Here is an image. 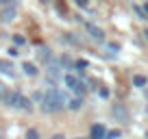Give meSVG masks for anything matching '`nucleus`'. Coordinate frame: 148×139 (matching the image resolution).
<instances>
[{"label": "nucleus", "mask_w": 148, "mask_h": 139, "mask_svg": "<svg viewBox=\"0 0 148 139\" xmlns=\"http://www.w3.org/2000/svg\"><path fill=\"white\" fill-rule=\"evenodd\" d=\"M65 104H68V100H65V96L59 89H48V91L44 93L42 107H44L46 113H59L61 109H65Z\"/></svg>", "instance_id": "f257e3e1"}, {"label": "nucleus", "mask_w": 148, "mask_h": 139, "mask_svg": "<svg viewBox=\"0 0 148 139\" xmlns=\"http://www.w3.org/2000/svg\"><path fill=\"white\" fill-rule=\"evenodd\" d=\"M15 18H18V7L13 2L2 7V11H0V24H11Z\"/></svg>", "instance_id": "f03ea898"}, {"label": "nucleus", "mask_w": 148, "mask_h": 139, "mask_svg": "<svg viewBox=\"0 0 148 139\" xmlns=\"http://www.w3.org/2000/svg\"><path fill=\"white\" fill-rule=\"evenodd\" d=\"M65 85H68V89H70L72 93H76V96H83V93H85V85L81 83L76 76H72V74L65 76Z\"/></svg>", "instance_id": "7ed1b4c3"}, {"label": "nucleus", "mask_w": 148, "mask_h": 139, "mask_svg": "<svg viewBox=\"0 0 148 139\" xmlns=\"http://www.w3.org/2000/svg\"><path fill=\"white\" fill-rule=\"evenodd\" d=\"M111 113H113V117H116L118 122H124V124L131 120V115H129V111H126V107H124V104H113Z\"/></svg>", "instance_id": "20e7f679"}, {"label": "nucleus", "mask_w": 148, "mask_h": 139, "mask_svg": "<svg viewBox=\"0 0 148 139\" xmlns=\"http://www.w3.org/2000/svg\"><path fill=\"white\" fill-rule=\"evenodd\" d=\"M13 109H22V111L31 113V111H33V104H31V100H28V98H24L22 93H18V96H15V102H13Z\"/></svg>", "instance_id": "39448f33"}, {"label": "nucleus", "mask_w": 148, "mask_h": 139, "mask_svg": "<svg viewBox=\"0 0 148 139\" xmlns=\"http://www.w3.org/2000/svg\"><path fill=\"white\" fill-rule=\"evenodd\" d=\"M85 28H87V33H89V37H92L94 42H102V39H105V33H102V28H98L96 24L87 22V24H85Z\"/></svg>", "instance_id": "423d86ee"}, {"label": "nucleus", "mask_w": 148, "mask_h": 139, "mask_svg": "<svg viewBox=\"0 0 148 139\" xmlns=\"http://www.w3.org/2000/svg\"><path fill=\"white\" fill-rule=\"evenodd\" d=\"M13 63L11 61H0V74H5V76H9V78H13L15 76V72H13Z\"/></svg>", "instance_id": "0eeeda50"}, {"label": "nucleus", "mask_w": 148, "mask_h": 139, "mask_svg": "<svg viewBox=\"0 0 148 139\" xmlns=\"http://www.w3.org/2000/svg\"><path fill=\"white\" fill-rule=\"evenodd\" d=\"M35 55H37V59H39V61H44V63H48V61H50V50H48L46 46H39Z\"/></svg>", "instance_id": "6e6552de"}, {"label": "nucleus", "mask_w": 148, "mask_h": 139, "mask_svg": "<svg viewBox=\"0 0 148 139\" xmlns=\"http://www.w3.org/2000/svg\"><path fill=\"white\" fill-rule=\"evenodd\" d=\"M68 109H72V111H79L81 107H83V96H76L72 98V100H68V104H65Z\"/></svg>", "instance_id": "1a4fd4ad"}, {"label": "nucleus", "mask_w": 148, "mask_h": 139, "mask_svg": "<svg viewBox=\"0 0 148 139\" xmlns=\"http://www.w3.org/2000/svg\"><path fill=\"white\" fill-rule=\"evenodd\" d=\"M105 135H107L105 126H100V124L92 126V139H105Z\"/></svg>", "instance_id": "9d476101"}, {"label": "nucleus", "mask_w": 148, "mask_h": 139, "mask_svg": "<svg viewBox=\"0 0 148 139\" xmlns=\"http://www.w3.org/2000/svg\"><path fill=\"white\" fill-rule=\"evenodd\" d=\"M48 63H50V61H48ZM48 74H50V76H55V78H59V76H61V67H59V65H52L50 63V67H48Z\"/></svg>", "instance_id": "9b49d317"}, {"label": "nucleus", "mask_w": 148, "mask_h": 139, "mask_svg": "<svg viewBox=\"0 0 148 139\" xmlns=\"http://www.w3.org/2000/svg\"><path fill=\"white\" fill-rule=\"evenodd\" d=\"M22 70H24V72H26L28 76H35V74H37V67H35V65H33V63H28V61H26V63L22 65Z\"/></svg>", "instance_id": "f8f14e48"}, {"label": "nucleus", "mask_w": 148, "mask_h": 139, "mask_svg": "<svg viewBox=\"0 0 148 139\" xmlns=\"http://www.w3.org/2000/svg\"><path fill=\"white\" fill-rule=\"evenodd\" d=\"M26 139H39V133H37L35 128H28L26 130Z\"/></svg>", "instance_id": "ddd939ff"}, {"label": "nucleus", "mask_w": 148, "mask_h": 139, "mask_svg": "<svg viewBox=\"0 0 148 139\" xmlns=\"http://www.w3.org/2000/svg\"><path fill=\"white\" fill-rule=\"evenodd\" d=\"M133 83H135V87H144V85H146V78H144V76H135Z\"/></svg>", "instance_id": "4468645a"}, {"label": "nucleus", "mask_w": 148, "mask_h": 139, "mask_svg": "<svg viewBox=\"0 0 148 139\" xmlns=\"http://www.w3.org/2000/svg\"><path fill=\"white\" fill-rule=\"evenodd\" d=\"M118 137H120V130H109L105 135V139H118Z\"/></svg>", "instance_id": "2eb2a0df"}, {"label": "nucleus", "mask_w": 148, "mask_h": 139, "mask_svg": "<svg viewBox=\"0 0 148 139\" xmlns=\"http://www.w3.org/2000/svg\"><path fill=\"white\" fill-rule=\"evenodd\" d=\"M13 42L18 44V46H24V44H26V39H24L22 35H13Z\"/></svg>", "instance_id": "dca6fc26"}, {"label": "nucleus", "mask_w": 148, "mask_h": 139, "mask_svg": "<svg viewBox=\"0 0 148 139\" xmlns=\"http://www.w3.org/2000/svg\"><path fill=\"white\" fill-rule=\"evenodd\" d=\"M5 91H7V89H5V85L0 83V104H2V100H5Z\"/></svg>", "instance_id": "f3484780"}, {"label": "nucleus", "mask_w": 148, "mask_h": 139, "mask_svg": "<svg viewBox=\"0 0 148 139\" xmlns=\"http://www.w3.org/2000/svg\"><path fill=\"white\" fill-rule=\"evenodd\" d=\"M33 100H35V102H42V100H44V93L35 91V96H33Z\"/></svg>", "instance_id": "a211bd4d"}, {"label": "nucleus", "mask_w": 148, "mask_h": 139, "mask_svg": "<svg viewBox=\"0 0 148 139\" xmlns=\"http://www.w3.org/2000/svg\"><path fill=\"white\" fill-rule=\"evenodd\" d=\"M107 48H109L111 52H118V50H120V48H118V44H107Z\"/></svg>", "instance_id": "6ab92c4d"}, {"label": "nucleus", "mask_w": 148, "mask_h": 139, "mask_svg": "<svg viewBox=\"0 0 148 139\" xmlns=\"http://www.w3.org/2000/svg\"><path fill=\"white\" fill-rule=\"evenodd\" d=\"M76 67H79V70H85V67H87V61H76Z\"/></svg>", "instance_id": "aec40b11"}, {"label": "nucleus", "mask_w": 148, "mask_h": 139, "mask_svg": "<svg viewBox=\"0 0 148 139\" xmlns=\"http://www.w3.org/2000/svg\"><path fill=\"white\" fill-rule=\"evenodd\" d=\"M76 5H79V7H83V9H85V7H87V0H76Z\"/></svg>", "instance_id": "412c9836"}, {"label": "nucleus", "mask_w": 148, "mask_h": 139, "mask_svg": "<svg viewBox=\"0 0 148 139\" xmlns=\"http://www.w3.org/2000/svg\"><path fill=\"white\" fill-rule=\"evenodd\" d=\"M50 139H65V137H63V135H52Z\"/></svg>", "instance_id": "4be33fe9"}, {"label": "nucleus", "mask_w": 148, "mask_h": 139, "mask_svg": "<svg viewBox=\"0 0 148 139\" xmlns=\"http://www.w3.org/2000/svg\"><path fill=\"white\" fill-rule=\"evenodd\" d=\"M144 35H146V39H148V31H146V33H144Z\"/></svg>", "instance_id": "5701e85b"}, {"label": "nucleus", "mask_w": 148, "mask_h": 139, "mask_svg": "<svg viewBox=\"0 0 148 139\" xmlns=\"http://www.w3.org/2000/svg\"><path fill=\"white\" fill-rule=\"evenodd\" d=\"M144 9H146V11H148V2H146V7H144Z\"/></svg>", "instance_id": "b1692460"}, {"label": "nucleus", "mask_w": 148, "mask_h": 139, "mask_svg": "<svg viewBox=\"0 0 148 139\" xmlns=\"http://www.w3.org/2000/svg\"><path fill=\"white\" fill-rule=\"evenodd\" d=\"M74 139H85V137H74Z\"/></svg>", "instance_id": "393cba45"}, {"label": "nucleus", "mask_w": 148, "mask_h": 139, "mask_svg": "<svg viewBox=\"0 0 148 139\" xmlns=\"http://www.w3.org/2000/svg\"><path fill=\"white\" fill-rule=\"evenodd\" d=\"M0 5H5V0H0Z\"/></svg>", "instance_id": "a878e982"}]
</instances>
